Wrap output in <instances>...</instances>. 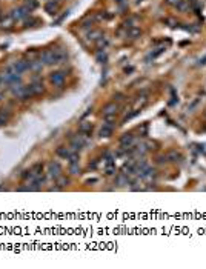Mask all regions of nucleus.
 I'll return each instance as SVG.
<instances>
[{"mask_svg":"<svg viewBox=\"0 0 206 269\" xmlns=\"http://www.w3.org/2000/svg\"><path fill=\"white\" fill-rule=\"evenodd\" d=\"M114 171H115L114 163H106V174H114Z\"/></svg>","mask_w":206,"mask_h":269,"instance_id":"nucleus-22","label":"nucleus"},{"mask_svg":"<svg viewBox=\"0 0 206 269\" xmlns=\"http://www.w3.org/2000/svg\"><path fill=\"white\" fill-rule=\"evenodd\" d=\"M68 160H69V163H78V152H71V155L68 157Z\"/></svg>","mask_w":206,"mask_h":269,"instance_id":"nucleus-19","label":"nucleus"},{"mask_svg":"<svg viewBox=\"0 0 206 269\" xmlns=\"http://www.w3.org/2000/svg\"><path fill=\"white\" fill-rule=\"evenodd\" d=\"M0 99H2V95H0Z\"/></svg>","mask_w":206,"mask_h":269,"instance_id":"nucleus-27","label":"nucleus"},{"mask_svg":"<svg viewBox=\"0 0 206 269\" xmlns=\"http://www.w3.org/2000/svg\"><path fill=\"white\" fill-rule=\"evenodd\" d=\"M34 175H33V171L29 169V171H25L23 174H22V179L23 180H28V179H33Z\"/></svg>","mask_w":206,"mask_h":269,"instance_id":"nucleus-23","label":"nucleus"},{"mask_svg":"<svg viewBox=\"0 0 206 269\" xmlns=\"http://www.w3.org/2000/svg\"><path fill=\"white\" fill-rule=\"evenodd\" d=\"M168 159H171L172 161H177V159H180V154H177L175 151H172V152L168 155Z\"/></svg>","mask_w":206,"mask_h":269,"instance_id":"nucleus-24","label":"nucleus"},{"mask_svg":"<svg viewBox=\"0 0 206 269\" xmlns=\"http://www.w3.org/2000/svg\"><path fill=\"white\" fill-rule=\"evenodd\" d=\"M102 37V31H98V29H94V31H91L89 34H88V38L89 40H98Z\"/></svg>","mask_w":206,"mask_h":269,"instance_id":"nucleus-16","label":"nucleus"},{"mask_svg":"<svg viewBox=\"0 0 206 269\" xmlns=\"http://www.w3.org/2000/svg\"><path fill=\"white\" fill-rule=\"evenodd\" d=\"M200 63H202V65H205V63H206V57L203 58V60H200Z\"/></svg>","mask_w":206,"mask_h":269,"instance_id":"nucleus-26","label":"nucleus"},{"mask_svg":"<svg viewBox=\"0 0 206 269\" xmlns=\"http://www.w3.org/2000/svg\"><path fill=\"white\" fill-rule=\"evenodd\" d=\"M28 14H29V9L26 6H22V8H16V9L11 11V18L13 20H22V18L26 17Z\"/></svg>","mask_w":206,"mask_h":269,"instance_id":"nucleus-3","label":"nucleus"},{"mask_svg":"<svg viewBox=\"0 0 206 269\" xmlns=\"http://www.w3.org/2000/svg\"><path fill=\"white\" fill-rule=\"evenodd\" d=\"M31 171H33V175L34 177H40V174H42V171H43V163H36L33 168H31Z\"/></svg>","mask_w":206,"mask_h":269,"instance_id":"nucleus-13","label":"nucleus"},{"mask_svg":"<svg viewBox=\"0 0 206 269\" xmlns=\"http://www.w3.org/2000/svg\"><path fill=\"white\" fill-rule=\"evenodd\" d=\"M37 2H36V0H28V2H26V8H28V9H29V11H31V9H34V8H37Z\"/></svg>","mask_w":206,"mask_h":269,"instance_id":"nucleus-20","label":"nucleus"},{"mask_svg":"<svg viewBox=\"0 0 206 269\" xmlns=\"http://www.w3.org/2000/svg\"><path fill=\"white\" fill-rule=\"evenodd\" d=\"M68 183H69V180L65 179V177H62V175L57 179V185H58V188H63V186H66Z\"/></svg>","mask_w":206,"mask_h":269,"instance_id":"nucleus-18","label":"nucleus"},{"mask_svg":"<svg viewBox=\"0 0 206 269\" xmlns=\"http://www.w3.org/2000/svg\"><path fill=\"white\" fill-rule=\"evenodd\" d=\"M132 142H134L132 134H123V137L120 139V145H122L123 148H131Z\"/></svg>","mask_w":206,"mask_h":269,"instance_id":"nucleus-10","label":"nucleus"},{"mask_svg":"<svg viewBox=\"0 0 206 269\" xmlns=\"http://www.w3.org/2000/svg\"><path fill=\"white\" fill-rule=\"evenodd\" d=\"M25 89H26V86H23L22 83H17V85H13L11 86L13 95H16L17 99H25Z\"/></svg>","mask_w":206,"mask_h":269,"instance_id":"nucleus-6","label":"nucleus"},{"mask_svg":"<svg viewBox=\"0 0 206 269\" xmlns=\"http://www.w3.org/2000/svg\"><path fill=\"white\" fill-rule=\"evenodd\" d=\"M118 109V105L117 103H108L106 106L103 108V117H108V115H115Z\"/></svg>","mask_w":206,"mask_h":269,"instance_id":"nucleus-8","label":"nucleus"},{"mask_svg":"<svg viewBox=\"0 0 206 269\" xmlns=\"http://www.w3.org/2000/svg\"><path fill=\"white\" fill-rule=\"evenodd\" d=\"M45 9H46V13H49V14H57V11H58V3L54 2V0H49V2L45 5Z\"/></svg>","mask_w":206,"mask_h":269,"instance_id":"nucleus-9","label":"nucleus"},{"mask_svg":"<svg viewBox=\"0 0 206 269\" xmlns=\"http://www.w3.org/2000/svg\"><path fill=\"white\" fill-rule=\"evenodd\" d=\"M91 131H93V123L82 122V125H80V132L82 134H91Z\"/></svg>","mask_w":206,"mask_h":269,"instance_id":"nucleus-12","label":"nucleus"},{"mask_svg":"<svg viewBox=\"0 0 206 269\" xmlns=\"http://www.w3.org/2000/svg\"><path fill=\"white\" fill-rule=\"evenodd\" d=\"M69 172H71L73 175H78V174H80V166H78V163H69Z\"/></svg>","mask_w":206,"mask_h":269,"instance_id":"nucleus-15","label":"nucleus"},{"mask_svg":"<svg viewBox=\"0 0 206 269\" xmlns=\"http://www.w3.org/2000/svg\"><path fill=\"white\" fill-rule=\"evenodd\" d=\"M56 154L58 155V157H63V159H68L69 155H71V151L68 149V148H63V146H60V148H57Z\"/></svg>","mask_w":206,"mask_h":269,"instance_id":"nucleus-11","label":"nucleus"},{"mask_svg":"<svg viewBox=\"0 0 206 269\" xmlns=\"http://www.w3.org/2000/svg\"><path fill=\"white\" fill-rule=\"evenodd\" d=\"M138 34H140V31H138V29H129V31L126 33V36L131 37V38H135Z\"/></svg>","mask_w":206,"mask_h":269,"instance_id":"nucleus-21","label":"nucleus"},{"mask_svg":"<svg viewBox=\"0 0 206 269\" xmlns=\"http://www.w3.org/2000/svg\"><path fill=\"white\" fill-rule=\"evenodd\" d=\"M29 62H31V66H29V69L40 71V69H42V66H43V63H42V62H36V60H29Z\"/></svg>","mask_w":206,"mask_h":269,"instance_id":"nucleus-17","label":"nucleus"},{"mask_svg":"<svg viewBox=\"0 0 206 269\" xmlns=\"http://www.w3.org/2000/svg\"><path fill=\"white\" fill-rule=\"evenodd\" d=\"M49 80H51V83H53L54 86L60 88V86L65 83V72H62V71L53 72V74L49 75Z\"/></svg>","mask_w":206,"mask_h":269,"instance_id":"nucleus-2","label":"nucleus"},{"mask_svg":"<svg viewBox=\"0 0 206 269\" xmlns=\"http://www.w3.org/2000/svg\"><path fill=\"white\" fill-rule=\"evenodd\" d=\"M8 120H9V112H8L6 109H2V111H0V126L6 125Z\"/></svg>","mask_w":206,"mask_h":269,"instance_id":"nucleus-14","label":"nucleus"},{"mask_svg":"<svg viewBox=\"0 0 206 269\" xmlns=\"http://www.w3.org/2000/svg\"><path fill=\"white\" fill-rule=\"evenodd\" d=\"M180 2H182V0H168V3H171L172 6H177V5H178Z\"/></svg>","mask_w":206,"mask_h":269,"instance_id":"nucleus-25","label":"nucleus"},{"mask_svg":"<svg viewBox=\"0 0 206 269\" xmlns=\"http://www.w3.org/2000/svg\"><path fill=\"white\" fill-rule=\"evenodd\" d=\"M83 146H85V139H83V135H75V137L71 139V148H73V151L78 152Z\"/></svg>","mask_w":206,"mask_h":269,"instance_id":"nucleus-5","label":"nucleus"},{"mask_svg":"<svg viewBox=\"0 0 206 269\" xmlns=\"http://www.w3.org/2000/svg\"><path fill=\"white\" fill-rule=\"evenodd\" d=\"M29 66H31V62H28V60H17V62L13 65V69L17 72V74H22V72L28 71Z\"/></svg>","mask_w":206,"mask_h":269,"instance_id":"nucleus-4","label":"nucleus"},{"mask_svg":"<svg viewBox=\"0 0 206 269\" xmlns=\"http://www.w3.org/2000/svg\"><path fill=\"white\" fill-rule=\"evenodd\" d=\"M48 175L56 180L62 175V166H60L58 161H49L48 163Z\"/></svg>","mask_w":206,"mask_h":269,"instance_id":"nucleus-1","label":"nucleus"},{"mask_svg":"<svg viewBox=\"0 0 206 269\" xmlns=\"http://www.w3.org/2000/svg\"><path fill=\"white\" fill-rule=\"evenodd\" d=\"M53 55H54V65L62 63V62L66 58V53H65V49H62V48L53 49Z\"/></svg>","mask_w":206,"mask_h":269,"instance_id":"nucleus-7","label":"nucleus"}]
</instances>
